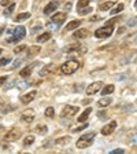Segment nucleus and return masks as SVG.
<instances>
[{
    "instance_id": "obj_47",
    "label": "nucleus",
    "mask_w": 137,
    "mask_h": 154,
    "mask_svg": "<svg viewBox=\"0 0 137 154\" xmlns=\"http://www.w3.org/2000/svg\"><path fill=\"white\" fill-rule=\"evenodd\" d=\"M1 52H3V50H1V48H0V55H1Z\"/></svg>"
},
{
    "instance_id": "obj_33",
    "label": "nucleus",
    "mask_w": 137,
    "mask_h": 154,
    "mask_svg": "<svg viewBox=\"0 0 137 154\" xmlns=\"http://www.w3.org/2000/svg\"><path fill=\"white\" fill-rule=\"evenodd\" d=\"M54 107H47V110H45V116L47 117H54Z\"/></svg>"
},
{
    "instance_id": "obj_16",
    "label": "nucleus",
    "mask_w": 137,
    "mask_h": 154,
    "mask_svg": "<svg viewBox=\"0 0 137 154\" xmlns=\"http://www.w3.org/2000/svg\"><path fill=\"white\" fill-rule=\"evenodd\" d=\"M104 87V85H103ZM114 90H115V87L112 85V84H109V85H106L104 88H102V95L104 96V95H111L112 92H114Z\"/></svg>"
},
{
    "instance_id": "obj_41",
    "label": "nucleus",
    "mask_w": 137,
    "mask_h": 154,
    "mask_svg": "<svg viewBox=\"0 0 137 154\" xmlns=\"http://www.w3.org/2000/svg\"><path fill=\"white\" fill-rule=\"evenodd\" d=\"M97 19H100V17H92V18H91V21H92V22H95V21H97Z\"/></svg>"
},
{
    "instance_id": "obj_36",
    "label": "nucleus",
    "mask_w": 137,
    "mask_h": 154,
    "mask_svg": "<svg viewBox=\"0 0 137 154\" xmlns=\"http://www.w3.org/2000/svg\"><path fill=\"white\" fill-rule=\"evenodd\" d=\"M8 62H10L8 58H1V59H0V66H4V65H7Z\"/></svg>"
},
{
    "instance_id": "obj_6",
    "label": "nucleus",
    "mask_w": 137,
    "mask_h": 154,
    "mask_svg": "<svg viewBox=\"0 0 137 154\" xmlns=\"http://www.w3.org/2000/svg\"><path fill=\"white\" fill-rule=\"evenodd\" d=\"M19 138H21V131H19L18 128H13L11 131L7 132L6 136H4V139L8 142H15V140H18Z\"/></svg>"
},
{
    "instance_id": "obj_21",
    "label": "nucleus",
    "mask_w": 137,
    "mask_h": 154,
    "mask_svg": "<svg viewBox=\"0 0 137 154\" xmlns=\"http://www.w3.org/2000/svg\"><path fill=\"white\" fill-rule=\"evenodd\" d=\"M40 50H41V48L38 47V45L30 47V48H29V51H28V57H29V58H32V57H34V55H37L38 52H40Z\"/></svg>"
},
{
    "instance_id": "obj_19",
    "label": "nucleus",
    "mask_w": 137,
    "mask_h": 154,
    "mask_svg": "<svg viewBox=\"0 0 137 154\" xmlns=\"http://www.w3.org/2000/svg\"><path fill=\"white\" fill-rule=\"evenodd\" d=\"M80 25H81V21H78V19H76V21H71V22H69L66 25V30H73V29H77Z\"/></svg>"
},
{
    "instance_id": "obj_5",
    "label": "nucleus",
    "mask_w": 137,
    "mask_h": 154,
    "mask_svg": "<svg viewBox=\"0 0 137 154\" xmlns=\"http://www.w3.org/2000/svg\"><path fill=\"white\" fill-rule=\"evenodd\" d=\"M80 112V109L77 107V106H70V105H66L63 107V110H62V117H73V116H76L77 113Z\"/></svg>"
},
{
    "instance_id": "obj_11",
    "label": "nucleus",
    "mask_w": 137,
    "mask_h": 154,
    "mask_svg": "<svg viewBox=\"0 0 137 154\" xmlns=\"http://www.w3.org/2000/svg\"><path fill=\"white\" fill-rule=\"evenodd\" d=\"M36 95H37V91H36V90L30 91L29 94H26V95H23L22 98H21V102H22L23 105H28V103H30L33 99H34Z\"/></svg>"
},
{
    "instance_id": "obj_27",
    "label": "nucleus",
    "mask_w": 137,
    "mask_h": 154,
    "mask_svg": "<svg viewBox=\"0 0 137 154\" xmlns=\"http://www.w3.org/2000/svg\"><path fill=\"white\" fill-rule=\"evenodd\" d=\"M89 3H91V0H78L77 7H78V8H84V7L89 6Z\"/></svg>"
},
{
    "instance_id": "obj_13",
    "label": "nucleus",
    "mask_w": 137,
    "mask_h": 154,
    "mask_svg": "<svg viewBox=\"0 0 137 154\" xmlns=\"http://www.w3.org/2000/svg\"><path fill=\"white\" fill-rule=\"evenodd\" d=\"M73 36L76 38H85V37H88V30L86 29H78V30L74 32Z\"/></svg>"
},
{
    "instance_id": "obj_38",
    "label": "nucleus",
    "mask_w": 137,
    "mask_h": 154,
    "mask_svg": "<svg viewBox=\"0 0 137 154\" xmlns=\"http://www.w3.org/2000/svg\"><path fill=\"white\" fill-rule=\"evenodd\" d=\"M11 2L13 0H1V6H8V4H11Z\"/></svg>"
},
{
    "instance_id": "obj_30",
    "label": "nucleus",
    "mask_w": 137,
    "mask_h": 154,
    "mask_svg": "<svg viewBox=\"0 0 137 154\" xmlns=\"http://www.w3.org/2000/svg\"><path fill=\"white\" fill-rule=\"evenodd\" d=\"M92 10H93V8H91V7L86 6V7H84V8H80V11H78V13H80L81 15H86V14H89Z\"/></svg>"
},
{
    "instance_id": "obj_7",
    "label": "nucleus",
    "mask_w": 137,
    "mask_h": 154,
    "mask_svg": "<svg viewBox=\"0 0 137 154\" xmlns=\"http://www.w3.org/2000/svg\"><path fill=\"white\" fill-rule=\"evenodd\" d=\"M102 87H103L102 81H95V83H92L91 85H88V88H86V94H88V95H93V94L99 92V91L102 90Z\"/></svg>"
},
{
    "instance_id": "obj_46",
    "label": "nucleus",
    "mask_w": 137,
    "mask_h": 154,
    "mask_svg": "<svg viewBox=\"0 0 137 154\" xmlns=\"http://www.w3.org/2000/svg\"><path fill=\"white\" fill-rule=\"evenodd\" d=\"M3 30H4V26H1V28H0V35L3 33Z\"/></svg>"
},
{
    "instance_id": "obj_18",
    "label": "nucleus",
    "mask_w": 137,
    "mask_h": 154,
    "mask_svg": "<svg viewBox=\"0 0 137 154\" xmlns=\"http://www.w3.org/2000/svg\"><path fill=\"white\" fill-rule=\"evenodd\" d=\"M32 69H33V66H26V67H23L22 70H21V73H19V76L22 77V79H26V77H29L30 74H32Z\"/></svg>"
},
{
    "instance_id": "obj_1",
    "label": "nucleus",
    "mask_w": 137,
    "mask_h": 154,
    "mask_svg": "<svg viewBox=\"0 0 137 154\" xmlns=\"http://www.w3.org/2000/svg\"><path fill=\"white\" fill-rule=\"evenodd\" d=\"M80 69V63L77 61H73V59H70V61H67V62H64L63 65H62V67H61V70H62V73L63 74H73V73H76L77 70Z\"/></svg>"
},
{
    "instance_id": "obj_35",
    "label": "nucleus",
    "mask_w": 137,
    "mask_h": 154,
    "mask_svg": "<svg viewBox=\"0 0 137 154\" xmlns=\"http://www.w3.org/2000/svg\"><path fill=\"white\" fill-rule=\"evenodd\" d=\"M47 26H48V28H51V29H58V28H59V25H56V23L52 22V21H51V22H48Z\"/></svg>"
},
{
    "instance_id": "obj_22",
    "label": "nucleus",
    "mask_w": 137,
    "mask_h": 154,
    "mask_svg": "<svg viewBox=\"0 0 137 154\" xmlns=\"http://www.w3.org/2000/svg\"><path fill=\"white\" fill-rule=\"evenodd\" d=\"M112 6H114V2H106V3L100 4L99 8H100V10H103V11H107V10H110Z\"/></svg>"
},
{
    "instance_id": "obj_34",
    "label": "nucleus",
    "mask_w": 137,
    "mask_h": 154,
    "mask_svg": "<svg viewBox=\"0 0 137 154\" xmlns=\"http://www.w3.org/2000/svg\"><path fill=\"white\" fill-rule=\"evenodd\" d=\"M51 69H52V65H48V66L45 67V69H43V70L40 72V74H41V76H45V74H47L48 72L51 70Z\"/></svg>"
},
{
    "instance_id": "obj_12",
    "label": "nucleus",
    "mask_w": 137,
    "mask_h": 154,
    "mask_svg": "<svg viewBox=\"0 0 137 154\" xmlns=\"http://www.w3.org/2000/svg\"><path fill=\"white\" fill-rule=\"evenodd\" d=\"M33 119H34V112L32 109H26L25 112L22 113V120L25 122H32Z\"/></svg>"
},
{
    "instance_id": "obj_29",
    "label": "nucleus",
    "mask_w": 137,
    "mask_h": 154,
    "mask_svg": "<svg viewBox=\"0 0 137 154\" xmlns=\"http://www.w3.org/2000/svg\"><path fill=\"white\" fill-rule=\"evenodd\" d=\"M36 131H37L38 134H45V132L48 131V128H47V125H37V127H36Z\"/></svg>"
},
{
    "instance_id": "obj_4",
    "label": "nucleus",
    "mask_w": 137,
    "mask_h": 154,
    "mask_svg": "<svg viewBox=\"0 0 137 154\" xmlns=\"http://www.w3.org/2000/svg\"><path fill=\"white\" fill-rule=\"evenodd\" d=\"M112 32H114L112 25H106V26H103V28L97 29V30L95 32V36L97 38H107L112 35Z\"/></svg>"
},
{
    "instance_id": "obj_25",
    "label": "nucleus",
    "mask_w": 137,
    "mask_h": 154,
    "mask_svg": "<svg viewBox=\"0 0 137 154\" xmlns=\"http://www.w3.org/2000/svg\"><path fill=\"white\" fill-rule=\"evenodd\" d=\"M71 139L69 138V136H64V138H59L55 140V144H64V143H69Z\"/></svg>"
},
{
    "instance_id": "obj_8",
    "label": "nucleus",
    "mask_w": 137,
    "mask_h": 154,
    "mask_svg": "<svg viewBox=\"0 0 137 154\" xmlns=\"http://www.w3.org/2000/svg\"><path fill=\"white\" fill-rule=\"evenodd\" d=\"M115 128H117V122L111 121L110 124L104 125V127L102 128V135H104V136H107V135H111L112 132L115 131Z\"/></svg>"
},
{
    "instance_id": "obj_37",
    "label": "nucleus",
    "mask_w": 137,
    "mask_h": 154,
    "mask_svg": "<svg viewBox=\"0 0 137 154\" xmlns=\"http://www.w3.org/2000/svg\"><path fill=\"white\" fill-rule=\"evenodd\" d=\"M122 153H124V150H122V149H115V150L111 151V154H122Z\"/></svg>"
},
{
    "instance_id": "obj_40",
    "label": "nucleus",
    "mask_w": 137,
    "mask_h": 154,
    "mask_svg": "<svg viewBox=\"0 0 137 154\" xmlns=\"http://www.w3.org/2000/svg\"><path fill=\"white\" fill-rule=\"evenodd\" d=\"M10 110H11V112H13V110H15V107H14V106H8V107H6V110H4V113L10 112Z\"/></svg>"
},
{
    "instance_id": "obj_28",
    "label": "nucleus",
    "mask_w": 137,
    "mask_h": 154,
    "mask_svg": "<svg viewBox=\"0 0 137 154\" xmlns=\"http://www.w3.org/2000/svg\"><path fill=\"white\" fill-rule=\"evenodd\" d=\"M86 128H88V124H82L81 127H71L70 131L71 132H80V131H82V129H86Z\"/></svg>"
},
{
    "instance_id": "obj_17",
    "label": "nucleus",
    "mask_w": 137,
    "mask_h": 154,
    "mask_svg": "<svg viewBox=\"0 0 137 154\" xmlns=\"http://www.w3.org/2000/svg\"><path fill=\"white\" fill-rule=\"evenodd\" d=\"M111 102H112V98H107V95H104V98H102V99L97 102V105H99L100 107H106V106H110Z\"/></svg>"
},
{
    "instance_id": "obj_32",
    "label": "nucleus",
    "mask_w": 137,
    "mask_h": 154,
    "mask_svg": "<svg viewBox=\"0 0 137 154\" xmlns=\"http://www.w3.org/2000/svg\"><path fill=\"white\" fill-rule=\"evenodd\" d=\"M25 50H26V45H25V44H22V45H18V47H15L14 52H15V54H19V52L25 51Z\"/></svg>"
},
{
    "instance_id": "obj_42",
    "label": "nucleus",
    "mask_w": 137,
    "mask_h": 154,
    "mask_svg": "<svg viewBox=\"0 0 137 154\" xmlns=\"http://www.w3.org/2000/svg\"><path fill=\"white\" fill-rule=\"evenodd\" d=\"M6 80H7V77H1V79H0V84L6 83Z\"/></svg>"
},
{
    "instance_id": "obj_10",
    "label": "nucleus",
    "mask_w": 137,
    "mask_h": 154,
    "mask_svg": "<svg viewBox=\"0 0 137 154\" xmlns=\"http://www.w3.org/2000/svg\"><path fill=\"white\" fill-rule=\"evenodd\" d=\"M52 22H55L56 25H62V23L66 21V14L64 13H55L51 18Z\"/></svg>"
},
{
    "instance_id": "obj_26",
    "label": "nucleus",
    "mask_w": 137,
    "mask_h": 154,
    "mask_svg": "<svg viewBox=\"0 0 137 154\" xmlns=\"http://www.w3.org/2000/svg\"><path fill=\"white\" fill-rule=\"evenodd\" d=\"M122 10H124V4L119 3V4H117V6H115L114 10H111V14H112V15H115V14H119Z\"/></svg>"
},
{
    "instance_id": "obj_23",
    "label": "nucleus",
    "mask_w": 137,
    "mask_h": 154,
    "mask_svg": "<svg viewBox=\"0 0 137 154\" xmlns=\"http://www.w3.org/2000/svg\"><path fill=\"white\" fill-rule=\"evenodd\" d=\"M33 142H34V135H28V136L23 139V144H25V146H30Z\"/></svg>"
},
{
    "instance_id": "obj_45",
    "label": "nucleus",
    "mask_w": 137,
    "mask_h": 154,
    "mask_svg": "<svg viewBox=\"0 0 137 154\" xmlns=\"http://www.w3.org/2000/svg\"><path fill=\"white\" fill-rule=\"evenodd\" d=\"M3 106H4V103L1 102V100H0V109H3Z\"/></svg>"
},
{
    "instance_id": "obj_39",
    "label": "nucleus",
    "mask_w": 137,
    "mask_h": 154,
    "mask_svg": "<svg viewBox=\"0 0 137 154\" xmlns=\"http://www.w3.org/2000/svg\"><path fill=\"white\" fill-rule=\"evenodd\" d=\"M21 62H22V59H16V61L14 62V65H13V67H14V69H15V67H18V66H19V63H21Z\"/></svg>"
},
{
    "instance_id": "obj_20",
    "label": "nucleus",
    "mask_w": 137,
    "mask_h": 154,
    "mask_svg": "<svg viewBox=\"0 0 137 154\" xmlns=\"http://www.w3.org/2000/svg\"><path fill=\"white\" fill-rule=\"evenodd\" d=\"M51 38V33L49 32H45V33H43V35H40L37 37V42L38 43H45V42H48Z\"/></svg>"
},
{
    "instance_id": "obj_14",
    "label": "nucleus",
    "mask_w": 137,
    "mask_h": 154,
    "mask_svg": "<svg viewBox=\"0 0 137 154\" xmlns=\"http://www.w3.org/2000/svg\"><path fill=\"white\" fill-rule=\"evenodd\" d=\"M78 48H80V43H73V44H70V45H66V47L63 48V51L66 52V54H69V52L77 51Z\"/></svg>"
},
{
    "instance_id": "obj_15",
    "label": "nucleus",
    "mask_w": 137,
    "mask_h": 154,
    "mask_svg": "<svg viewBox=\"0 0 137 154\" xmlns=\"http://www.w3.org/2000/svg\"><path fill=\"white\" fill-rule=\"evenodd\" d=\"M91 113H92V109H91V107H88V109H85V110H84V113H82V114H81L80 117H78V120H77V121H80V122H85V121H86V119L89 117V114H91Z\"/></svg>"
},
{
    "instance_id": "obj_3",
    "label": "nucleus",
    "mask_w": 137,
    "mask_h": 154,
    "mask_svg": "<svg viewBox=\"0 0 137 154\" xmlns=\"http://www.w3.org/2000/svg\"><path fill=\"white\" fill-rule=\"evenodd\" d=\"M95 132H89V134H85V135H82L78 140H77V149H85V147H88V146H91L92 144V140H93V138H95Z\"/></svg>"
},
{
    "instance_id": "obj_24",
    "label": "nucleus",
    "mask_w": 137,
    "mask_h": 154,
    "mask_svg": "<svg viewBox=\"0 0 137 154\" xmlns=\"http://www.w3.org/2000/svg\"><path fill=\"white\" fill-rule=\"evenodd\" d=\"M28 18H30V14H29V13H21L19 15H16L15 21H16V22H21V21H23V19H28Z\"/></svg>"
},
{
    "instance_id": "obj_43",
    "label": "nucleus",
    "mask_w": 137,
    "mask_h": 154,
    "mask_svg": "<svg viewBox=\"0 0 137 154\" xmlns=\"http://www.w3.org/2000/svg\"><path fill=\"white\" fill-rule=\"evenodd\" d=\"M125 32V28H119V30H118V33L121 35V33H124Z\"/></svg>"
},
{
    "instance_id": "obj_31",
    "label": "nucleus",
    "mask_w": 137,
    "mask_h": 154,
    "mask_svg": "<svg viewBox=\"0 0 137 154\" xmlns=\"http://www.w3.org/2000/svg\"><path fill=\"white\" fill-rule=\"evenodd\" d=\"M14 8H15V4H14V3H11V4H10V6H8V8H7L6 11H4V14H6V15H10V14H11V13H13V11H14Z\"/></svg>"
},
{
    "instance_id": "obj_2",
    "label": "nucleus",
    "mask_w": 137,
    "mask_h": 154,
    "mask_svg": "<svg viewBox=\"0 0 137 154\" xmlns=\"http://www.w3.org/2000/svg\"><path fill=\"white\" fill-rule=\"evenodd\" d=\"M11 37L7 40V43H16V42H21L23 37L26 36V29L25 26H16L15 29H13L11 32Z\"/></svg>"
},
{
    "instance_id": "obj_9",
    "label": "nucleus",
    "mask_w": 137,
    "mask_h": 154,
    "mask_svg": "<svg viewBox=\"0 0 137 154\" xmlns=\"http://www.w3.org/2000/svg\"><path fill=\"white\" fill-rule=\"evenodd\" d=\"M58 6H59V3H58V2H55V0L49 2V3H48L47 6L44 7V14H45V15H49V14H52L55 10L58 8Z\"/></svg>"
},
{
    "instance_id": "obj_44",
    "label": "nucleus",
    "mask_w": 137,
    "mask_h": 154,
    "mask_svg": "<svg viewBox=\"0 0 137 154\" xmlns=\"http://www.w3.org/2000/svg\"><path fill=\"white\" fill-rule=\"evenodd\" d=\"M129 25H130V26H134V25H136V22H134V19H133V21H130V22H129Z\"/></svg>"
}]
</instances>
